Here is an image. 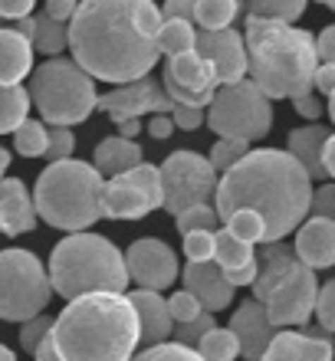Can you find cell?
Returning <instances> with one entry per match:
<instances>
[{
    "instance_id": "obj_50",
    "label": "cell",
    "mask_w": 335,
    "mask_h": 361,
    "mask_svg": "<svg viewBox=\"0 0 335 361\" xmlns=\"http://www.w3.org/2000/svg\"><path fill=\"white\" fill-rule=\"evenodd\" d=\"M49 20H56V23H66V20H73V13H76V4L73 0H53V4H47V10H43Z\"/></svg>"
},
{
    "instance_id": "obj_27",
    "label": "cell",
    "mask_w": 335,
    "mask_h": 361,
    "mask_svg": "<svg viewBox=\"0 0 335 361\" xmlns=\"http://www.w3.org/2000/svg\"><path fill=\"white\" fill-rule=\"evenodd\" d=\"M30 49H39L47 56H56L66 49V23L49 20L47 13L33 17V33H30Z\"/></svg>"
},
{
    "instance_id": "obj_12",
    "label": "cell",
    "mask_w": 335,
    "mask_h": 361,
    "mask_svg": "<svg viewBox=\"0 0 335 361\" xmlns=\"http://www.w3.org/2000/svg\"><path fill=\"white\" fill-rule=\"evenodd\" d=\"M162 207V178L154 164H138L132 171L106 180L102 188V217L142 220Z\"/></svg>"
},
{
    "instance_id": "obj_11",
    "label": "cell",
    "mask_w": 335,
    "mask_h": 361,
    "mask_svg": "<svg viewBox=\"0 0 335 361\" xmlns=\"http://www.w3.org/2000/svg\"><path fill=\"white\" fill-rule=\"evenodd\" d=\"M158 178H162V207L174 217L188 207L211 204L217 190V174L197 152H171L158 168Z\"/></svg>"
},
{
    "instance_id": "obj_13",
    "label": "cell",
    "mask_w": 335,
    "mask_h": 361,
    "mask_svg": "<svg viewBox=\"0 0 335 361\" xmlns=\"http://www.w3.org/2000/svg\"><path fill=\"white\" fill-rule=\"evenodd\" d=\"M122 259H125V276L135 279L148 293L168 289L178 279V253L164 240H154V237L135 240Z\"/></svg>"
},
{
    "instance_id": "obj_20",
    "label": "cell",
    "mask_w": 335,
    "mask_h": 361,
    "mask_svg": "<svg viewBox=\"0 0 335 361\" xmlns=\"http://www.w3.org/2000/svg\"><path fill=\"white\" fill-rule=\"evenodd\" d=\"M33 227H37V214H33L27 184L20 178H4L0 180V233L20 237Z\"/></svg>"
},
{
    "instance_id": "obj_10",
    "label": "cell",
    "mask_w": 335,
    "mask_h": 361,
    "mask_svg": "<svg viewBox=\"0 0 335 361\" xmlns=\"http://www.w3.org/2000/svg\"><path fill=\"white\" fill-rule=\"evenodd\" d=\"M47 269L30 250H4L0 253V319L7 322H30L43 315L49 305Z\"/></svg>"
},
{
    "instance_id": "obj_57",
    "label": "cell",
    "mask_w": 335,
    "mask_h": 361,
    "mask_svg": "<svg viewBox=\"0 0 335 361\" xmlns=\"http://www.w3.org/2000/svg\"><path fill=\"white\" fill-rule=\"evenodd\" d=\"M7 168H10V152L0 145V180H4V171H7Z\"/></svg>"
},
{
    "instance_id": "obj_19",
    "label": "cell",
    "mask_w": 335,
    "mask_h": 361,
    "mask_svg": "<svg viewBox=\"0 0 335 361\" xmlns=\"http://www.w3.org/2000/svg\"><path fill=\"white\" fill-rule=\"evenodd\" d=\"M125 299H128L135 319H138V342H145L148 348L168 342L174 322H171V315H168V305H164L162 295L148 293V289H135Z\"/></svg>"
},
{
    "instance_id": "obj_37",
    "label": "cell",
    "mask_w": 335,
    "mask_h": 361,
    "mask_svg": "<svg viewBox=\"0 0 335 361\" xmlns=\"http://www.w3.org/2000/svg\"><path fill=\"white\" fill-rule=\"evenodd\" d=\"M132 361H201V355L194 352V348H184V345H178V342H162V345H154V348H145V352Z\"/></svg>"
},
{
    "instance_id": "obj_4",
    "label": "cell",
    "mask_w": 335,
    "mask_h": 361,
    "mask_svg": "<svg viewBox=\"0 0 335 361\" xmlns=\"http://www.w3.org/2000/svg\"><path fill=\"white\" fill-rule=\"evenodd\" d=\"M243 53L247 69L253 76V86L267 99H303L312 95L316 79V39L306 30L286 27V23H269V20L247 17L243 23Z\"/></svg>"
},
{
    "instance_id": "obj_18",
    "label": "cell",
    "mask_w": 335,
    "mask_h": 361,
    "mask_svg": "<svg viewBox=\"0 0 335 361\" xmlns=\"http://www.w3.org/2000/svg\"><path fill=\"white\" fill-rule=\"evenodd\" d=\"M296 259L309 269H329L335 263V224L332 220L309 217L296 230Z\"/></svg>"
},
{
    "instance_id": "obj_42",
    "label": "cell",
    "mask_w": 335,
    "mask_h": 361,
    "mask_svg": "<svg viewBox=\"0 0 335 361\" xmlns=\"http://www.w3.org/2000/svg\"><path fill=\"white\" fill-rule=\"evenodd\" d=\"M312 312L319 315V325H322V332H332V329H335V283L319 286Z\"/></svg>"
},
{
    "instance_id": "obj_17",
    "label": "cell",
    "mask_w": 335,
    "mask_h": 361,
    "mask_svg": "<svg viewBox=\"0 0 335 361\" xmlns=\"http://www.w3.org/2000/svg\"><path fill=\"white\" fill-rule=\"evenodd\" d=\"M184 293H191L197 299L204 312H221L233 302V289L224 283V273L217 263H191L184 269Z\"/></svg>"
},
{
    "instance_id": "obj_2",
    "label": "cell",
    "mask_w": 335,
    "mask_h": 361,
    "mask_svg": "<svg viewBox=\"0 0 335 361\" xmlns=\"http://www.w3.org/2000/svg\"><path fill=\"white\" fill-rule=\"evenodd\" d=\"M132 4L118 0H86L66 27V47H73L76 63L89 79L102 82H135L145 79L158 63V47L132 30Z\"/></svg>"
},
{
    "instance_id": "obj_36",
    "label": "cell",
    "mask_w": 335,
    "mask_h": 361,
    "mask_svg": "<svg viewBox=\"0 0 335 361\" xmlns=\"http://www.w3.org/2000/svg\"><path fill=\"white\" fill-rule=\"evenodd\" d=\"M247 152H250V145H243V142H221V138H217V145L211 148V158H207V164H211L214 174H227L230 168H233V164H237Z\"/></svg>"
},
{
    "instance_id": "obj_56",
    "label": "cell",
    "mask_w": 335,
    "mask_h": 361,
    "mask_svg": "<svg viewBox=\"0 0 335 361\" xmlns=\"http://www.w3.org/2000/svg\"><path fill=\"white\" fill-rule=\"evenodd\" d=\"M33 355H37V361H59L56 352H53V342H49V335L43 338V342H39V348H37Z\"/></svg>"
},
{
    "instance_id": "obj_22",
    "label": "cell",
    "mask_w": 335,
    "mask_h": 361,
    "mask_svg": "<svg viewBox=\"0 0 335 361\" xmlns=\"http://www.w3.org/2000/svg\"><path fill=\"white\" fill-rule=\"evenodd\" d=\"M332 138L326 125H306V128H293L289 132V158L306 171L309 180H326V171H322V148Z\"/></svg>"
},
{
    "instance_id": "obj_40",
    "label": "cell",
    "mask_w": 335,
    "mask_h": 361,
    "mask_svg": "<svg viewBox=\"0 0 335 361\" xmlns=\"http://www.w3.org/2000/svg\"><path fill=\"white\" fill-rule=\"evenodd\" d=\"M49 329H53V319H49V315H37V319L23 322L20 325V348H23V352H37L39 342L49 335Z\"/></svg>"
},
{
    "instance_id": "obj_32",
    "label": "cell",
    "mask_w": 335,
    "mask_h": 361,
    "mask_svg": "<svg viewBox=\"0 0 335 361\" xmlns=\"http://www.w3.org/2000/svg\"><path fill=\"white\" fill-rule=\"evenodd\" d=\"M224 230H227L233 240L247 243V247L263 243V220H260L257 214H250V210H237V214H230V217L224 220Z\"/></svg>"
},
{
    "instance_id": "obj_55",
    "label": "cell",
    "mask_w": 335,
    "mask_h": 361,
    "mask_svg": "<svg viewBox=\"0 0 335 361\" xmlns=\"http://www.w3.org/2000/svg\"><path fill=\"white\" fill-rule=\"evenodd\" d=\"M118 125V138H125V142H135V135L142 132V122L138 118H128V122H115Z\"/></svg>"
},
{
    "instance_id": "obj_49",
    "label": "cell",
    "mask_w": 335,
    "mask_h": 361,
    "mask_svg": "<svg viewBox=\"0 0 335 361\" xmlns=\"http://www.w3.org/2000/svg\"><path fill=\"white\" fill-rule=\"evenodd\" d=\"M27 20L33 17V0H0V20Z\"/></svg>"
},
{
    "instance_id": "obj_3",
    "label": "cell",
    "mask_w": 335,
    "mask_h": 361,
    "mask_svg": "<svg viewBox=\"0 0 335 361\" xmlns=\"http://www.w3.org/2000/svg\"><path fill=\"white\" fill-rule=\"evenodd\" d=\"M49 342L59 361H132L138 319L125 293H89L53 319Z\"/></svg>"
},
{
    "instance_id": "obj_23",
    "label": "cell",
    "mask_w": 335,
    "mask_h": 361,
    "mask_svg": "<svg viewBox=\"0 0 335 361\" xmlns=\"http://www.w3.org/2000/svg\"><path fill=\"white\" fill-rule=\"evenodd\" d=\"M92 168L99 174H109V178H118V174L132 171L142 164V145L138 142H125L118 135L106 138V142L96 145V154H92Z\"/></svg>"
},
{
    "instance_id": "obj_24",
    "label": "cell",
    "mask_w": 335,
    "mask_h": 361,
    "mask_svg": "<svg viewBox=\"0 0 335 361\" xmlns=\"http://www.w3.org/2000/svg\"><path fill=\"white\" fill-rule=\"evenodd\" d=\"M33 69V49L13 30L0 27V86H20V79Z\"/></svg>"
},
{
    "instance_id": "obj_43",
    "label": "cell",
    "mask_w": 335,
    "mask_h": 361,
    "mask_svg": "<svg viewBox=\"0 0 335 361\" xmlns=\"http://www.w3.org/2000/svg\"><path fill=\"white\" fill-rule=\"evenodd\" d=\"M184 257L191 263H211L214 259V233H188L184 237Z\"/></svg>"
},
{
    "instance_id": "obj_8",
    "label": "cell",
    "mask_w": 335,
    "mask_h": 361,
    "mask_svg": "<svg viewBox=\"0 0 335 361\" xmlns=\"http://www.w3.org/2000/svg\"><path fill=\"white\" fill-rule=\"evenodd\" d=\"M27 95L53 128H69V125L86 122L99 99L96 82L73 59L63 56H53L33 69V82H30Z\"/></svg>"
},
{
    "instance_id": "obj_35",
    "label": "cell",
    "mask_w": 335,
    "mask_h": 361,
    "mask_svg": "<svg viewBox=\"0 0 335 361\" xmlns=\"http://www.w3.org/2000/svg\"><path fill=\"white\" fill-rule=\"evenodd\" d=\"M13 145H17L20 154H27V158H39V154H47V125L43 122H23L13 132Z\"/></svg>"
},
{
    "instance_id": "obj_51",
    "label": "cell",
    "mask_w": 335,
    "mask_h": 361,
    "mask_svg": "<svg viewBox=\"0 0 335 361\" xmlns=\"http://www.w3.org/2000/svg\"><path fill=\"white\" fill-rule=\"evenodd\" d=\"M174 125H171V115H154L152 122H148V135L152 138H158V142H164V138H171Z\"/></svg>"
},
{
    "instance_id": "obj_25",
    "label": "cell",
    "mask_w": 335,
    "mask_h": 361,
    "mask_svg": "<svg viewBox=\"0 0 335 361\" xmlns=\"http://www.w3.org/2000/svg\"><path fill=\"white\" fill-rule=\"evenodd\" d=\"M194 39H197L194 23H184V20H164L162 30H158L154 47H158V53H164V56H184V53H194Z\"/></svg>"
},
{
    "instance_id": "obj_6",
    "label": "cell",
    "mask_w": 335,
    "mask_h": 361,
    "mask_svg": "<svg viewBox=\"0 0 335 361\" xmlns=\"http://www.w3.org/2000/svg\"><path fill=\"white\" fill-rule=\"evenodd\" d=\"M102 188L106 180L89 161H56L37 178V190L30 197L33 214L47 220L49 227L83 233L102 217Z\"/></svg>"
},
{
    "instance_id": "obj_34",
    "label": "cell",
    "mask_w": 335,
    "mask_h": 361,
    "mask_svg": "<svg viewBox=\"0 0 335 361\" xmlns=\"http://www.w3.org/2000/svg\"><path fill=\"white\" fill-rule=\"evenodd\" d=\"M128 17H132V30L142 39H148V43L158 39V30H162L164 20H162V10L154 7V4H148V0H135Z\"/></svg>"
},
{
    "instance_id": "obj_1",
    "label": "cell",
    "mask_w": 335,
    "mask_h": 361,
    "mask_svg": "<svg viewBox=\"0 0 335 361\" xmlns=\"http://www.w3.org/2000/svg\"><path fill=\"white\" fill-rule=\"evenodd\" d=\"M312 200V180L286 152L260 148L247 152L214 190V214L227 220L237 210H250L263 220V243H283L286 233L303 224Z\"/></svg>"
},
{
    "instance_id": "obj_46",
    "label": "cell",
    "mask_w": 335,
    "mask_h": 361,
    "mask_svg": "<svg viewBox=\"0 0 335 361\" xmlns=\"http://www.w3.org/2000/svg\"><path fill=\"white\" fill-rule=\"evenodd\" d=\"M316 59H319V66H335V27H326L319 33Z\"/></svg>"
},
{
    "instance_id": "obj_39",
    "label": "cell",
    "mask_w": 335,
    "mask_h": 361,
    "mask_svg": "<svg viewBox=\"0 0 335 361\" xmlns=\"http://www.w3.org/2000/svg\"><path fill=\"white\" fill-rule=\"evenodd\" d=\"M211 329H217V322H214V315L201 312L194 322H184V325H174L171 332H178V345H184V348H194V345L201 342L204 335L211 332Z\"/></svg>"
},
{
    "instance_id": "obj_21",
    "label": "cell",
    "mask_w": 335,
    "mask_h": 361,
    "mask_svg": "<svg viewBox=\"0 0 335 361\" xmlns=\"http://www.w3.org/2000/svg\"><path fill=\"white\" fill-rule=\"evenodd\" d=\"M260 361H332V345L319 335L276 332Z\"/></svg>"
},
{
    "instance_id": "obj_15",
    "label": "cell",
    "mask_w": 335,
    "mask_h": 361,
    "mask_svg": "<svg viewBox=\"0 0 335 361\" xmlns=\"http://www.w3.org/2000/svg\"><path fill=\"white\" fill-rule=\"evenodd\" d=\"M194 53L211 63L217 86H233L247 76V53L237 30H204L194 39Z\"/></svg>"
},
{
    "instance_id": "obj_29",
    "label": "cell",
    "mask_w": 335,
    "mask_h": 361,
    "mask_svg": "<svg viewBox=\"0 0 335 361\" xmlns=\"http://www.w3.org/2000/svg\"><path fill=\"white\" fill-rule=\"evenodd\" d=\"M303 13H306L303 0H260V4H250L247 7V17L269 20V23H286V27H293Z\"/></svg>"
},
{
    "instance_id": "obj_26",
    "label": "cell",
    "mask_w": 335,
    "mask_h": 361,
    "mask_svg": "<svg viewBox=\"0 0 335 361\" xmlns=\"http://www.w3.org/2000/svg\"><path fill=\"white\" fill-rule=\"evenodd\" d=\"M30 95L23 86H0V135L17 132L27 122Z\"/></svg>"
},
{
    "instance_id": "obj_9",
    "label": "cell",
    "mask_w": 335,
    "mask_h": 361,
    "mask_svg": "<svg viewBox=\"0 0 335 361\" xmlns=\"http://www.w3.org/2000/svg\"><path fill=\"white\" fill-rule=\"evenodd\" d=\"M207 125L221 142H257L273 128V105L253 82L240 79L233 86H221L207 105Z\"/></svg>"
},
{
    "instance_id": "obj_45",
    "label": "cell",
    "mask_w": 335,
    "mask_h": 361,
    "mask_svg": "<svg viewBox=\"0 0 335 361\" xmlns=\"http://www.w3.org/2000/svg\"><path fill=\"white\" fill-rule=\"evenodd\" d=\"M171 125L184 128V132H194L204 125V109H188V105H174L171 109Z\"/></svg>"
},
{
    "instance_id": "obj_16",
    "label": "cell",
    "mask_w": 335,
    "mask_h": 361,
    "mask_svg": "<svg viewBox=\"0 0 335 361\" xmlns=\"http://www.w3.org/2000/svg\"><path fill=\"white\" fill-rule=\"evenodd\" d=\"M227 332L237 338V348H240V355H243V358H247V361H260V358H263V352H267V345L273 342L276 329L269 325L267 312H263V305L250 299V302H243L237 312H233Z\"/></svg>"
},
{
    "instance_id": "obj_5",
    "label": "cell",
    "mask_w": 335,
    "mask_h": 361,
    "mask_svg": "<svg viewBox=\"0 0 335 361\" xmlns=\"http://www.w3.org/2000/svg\"><path fill=\"white\" fill-rule=\"evenodd\" d=\"M49 289L63 299H79L89 293H125L122 250L99 233H69L59 240L49 257Z\"/></svg>"
},
{
    "instance_id": "obj_48",
    "label": "cell",
    "mask_w": 335,
    "mask_h": 361,
    "mask_svg": "<svg viewBox=\"0 0 335 361\" xmlns=\"http://www.w3.org/2000/svg\"><path fill=\"white\" fill-rule=\"evenodd\" d=\"M162 10V20H184V23H194V0H171L164 4Z\"/></svg>"
},
{
    "instance_id": "obj_53",
    "label": "cell",
    "mask_w": 335,
    "mask_h": 361,
    "mask_svg": "<svg viewBox=\"0 0 335 361\" xmlns=\"http://www.w3.org/2000/svg\"><path fill=\"white\" fill-rule=\"evenodd\" d=\"M312 86H316L319 92L332 95L335 92V66H319L316 69V79H312Z\"/></svg>"
},
{
    "instance_id": "obj_58",
    "label": "cell",
    "mask_w": 335,
    "mask_h": 361,
    "mask_svg": "<svg viewBox=\"0 0 335 361\" xmlns=\"http://www.w3.org/2000/svg\"><path fill=\"white\" fill-rule=\"evenodd\" d=\"M0 361H17V355L10 352V348H4V345H0Z\"/></svg>"
},
{
    "instance_id": "obj_54",
    "label": "cell",
    "mask_w": 335,
    "mask_h": 361,
    "mask_svg": "<svg viewBox=\"0 0 335 361\" xmlns=\"http://www.w3.org/2000/svg\"><path fill=\"white\" fill-rule=\"evenodd\" d=\"M322 171H326V178L335 174V135L326 142V148H322Z\"/></svg>"
},
{
    "instance_id": "obj_7",
    "label": "cell",
    "mask_w": 335,
    "mask_h": 361,
    "mask_svg": "<svg viewBox=\"0 0 335 361\" xmlns=\"http://www.w3.org/2000/svg\"><path fill=\"white\" fill-rule=\"evenodd\" d=\"M253 302L263 305L269 325H303L312 315L316 305V273L303 267L296 253L286 243H267L257 259V279H253Z\"/></svg>"
},
{
    "instance_id": "obj_52",
    "label": "cell",
    "mask_w": 335,
    "mask_h": 361,
    "mask_svg": "<svg viewBox=\"0 0 335 361\" xmlns=\"http://www.w3.org/2000/svg\"><path fill=\"white\" fill-rule=\"evenodd\" d=\"M296 112L303 115V118H309V122H316L319 115H322V105H319L316 95H303V99H296Z\"/></svg>"
},
{
    "instance_id": "obj_47",
    "label": "cell",
    "mask_w": 335,
    "mask_h": 361,
    "mask_svg": "<svg viewBox=\"0 0 335 361\" xmlns=\"http://www.w3.org/2000/svg\"><path fill=\"white\" fill-rule=\"evenodd\" d=\"M221 273H224V283H227L230 289H237V286H253V279H257V259L247 263V267H237V269H221Z\"/></svg>"
},
{
    "instance_id": "obj_41",
    "label": "cell",
    "mask_w": 335,
    "mask_h": 361,
    "mask_svg": "<svg viewBox=\"0 0 335 361\" xmlns=\"http://www.w3.org/2000/svg\"><path fill=\"white\" fill-rule=\"evenodd\" d=\"M164 305H168V315H171V322H174V325L194 322V319H197V315L204 312V309L197 305V299H194L191 293H174Z\"/></svg>"
},
{
    "instance_id": "obj_30",
    "label": "cell",
    "mask_w": 335,
    "mask_h": 361,
    "mask_svg": "<svg viewBox=\"0 0 335 361\" xmlns=\"http://www.w3.org/2000/svg\"><path fill=\"white\" fill-rule=\"evenodd\" d=\"M194 352L201 355V361H233L240 355L237 338L227 329H211L201 342L194 345Z\"/></svg>"
},
{
    "instance_id": "obj_14",
    "label": "cell",
    "mask_w": 335,
    "mask_h": 361,
    "mask_svg": "<svg viewBox=\"0 0 335 361\" xmlns=\"http://www.w3.org/2000/svg\"><path fill=\"white\" fill-rule=\"evenodd\" d=\"M96 109H102L112 122H128V118H138V122H142V115H148V112L171 115L174 102L162 92V82H154L152 76H145V79L128 82V86H118V89H112V92L99 95Z\"/></svg>"
},
{
    "instance_id": "obj_31",
    "label": "cell",
    "mask_w": 335,
    "mask_h": 361,
    "mask_svg": "<svg viewBox=\"0 0 335 361\" xmlns=\"http://www.w3.org/2000/svg\"><path fill=\"white\" fill-rule=\"evenodd\" d=\"M237 17V4L233 0H204L194 4V23H201L204 30H227Z\"/></svg>"
},
{
    "instance_id": "obj_33",
    "label": "cell",
    "mask_w": 335,
    "mask_h": 361,
    "mask_svg": "<svg viewBox=\"0 0 335 361\" xmlns=\"http://www.w3.org/2000/svg\"><path fill=\"white\" fill-rule=\"evenodd\" d=\"M174 224H178L181 237H188V233H214L217 230V214H214L211 204H197V207H188L184 214H178Z\"/></svg>"
},
{
    "instance_id": "obj_38",
    "label": "cell",
    "mask_w": 335,
    "mask_h": 361,
    "mask_svg": "<svg viewBox=\"0 0 335 361\" xmlns=\"http://www.w3.org/2000/svg\"><path fill=\"white\" fill-rule=\"evenodd\" d=\"M73 152H76V138H73L69 128H47V158L49 161L53 164L66 161V158H73Z\"/></svg>"
},
{
    "instance_id": "obj_44",
    "label": "cell",
    "mask_w": 335,
    "mask_h": 361,
    "mask_svg": "<svg viewBox=\"0 0 335 361\" xmlns=\"http://www.w3.org/2000/svg\"><path fill=\"white\" fill-rule=\"evenodd\" d=\"M309 210H312L319 220H332L335 217V184H322V188L312 194V200H309Z\"/></svg>"
},
{
    "instance_id": "obj_28",
    "label": "cell",
    "mask_w": 335,
    "mask_h": 361,
    "mask_svg": "<svg viewBox=\"0 0 335 361\" xmlns=\"http://www.w3.org/2000/svg\"><path fill=\"white\" fill-rule=\"evenodd\" d=\"M253 259H257L253 247H247V243L233 240L227 230H214V263H217L221 269L247 267V263H253Z\"/></svg>"
}]
</instances>
